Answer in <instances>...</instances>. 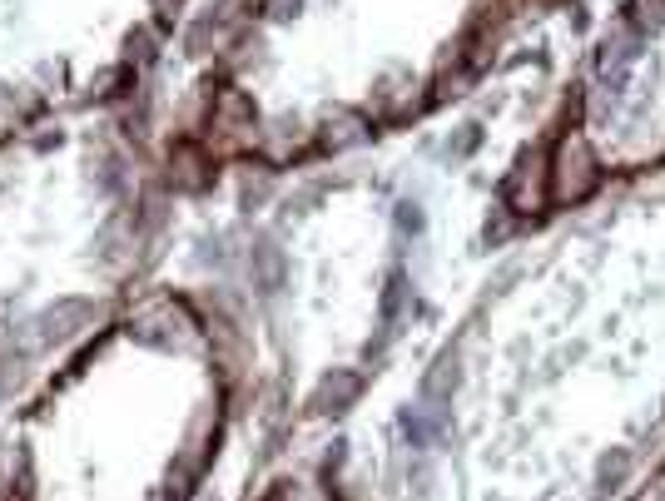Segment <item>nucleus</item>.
I'll return each instance as SVG.
<instances>
[{"label":"nucleus","mask_w":665,"mask_h":501,"mask_svg":"<svg viewBox=\"0 0 665 501\" xmlns=\"http://www.w3.org/2000/svg\"><path fill=\"white\" fill-rule=\"evenodd\" d=\"M125 50H130V65H134V60H139V65H149V60H154V35L139 25V30L130 35V45H125Z\"/></svg>","instance_id":"nucleus-7"},{"label":"nucleus","mask_w":665,"mask_h":501,"mask_svg":"<svg viewBox=\"0 0 665 501\" xmlns=\"http://www.w3.org/2000/svg\"><path fill=\"white\" fill-rule=\"evenodd\" d=\"M398 224L417 234V229H422V209H417V204H398Z\"/></svg>","instance_id":"nucleus-8"},{"label":"nucleus","mask_w":665,"mask_h":501,"mask_svg":"<svg viewBox=\"0 0 665 501\" xmlns=\"http://www.w3.org/2000/svg\"><path fill=\"white\" fill-rule=\"evenodd\" d=\"M407 298H412V293H407V273H393V278H388V293H383V323H388V328L398 323Z\"/></svg>","instance_id":"nucleus-6"},{"label":"nucleus","mask_w":665,"mask_h":501,"mask_svg":"<svg viewBox=\"0 0 665 501\" xmlns=\"http://www.w3.org/2000/svg\"><path fill=\"white\" fill-rule=\"evenodd\" d=\"M30 110V100H25V90L20 85H10V80H0V129H15V120Z\"/></svg>","instance_id":"nucleus-5"},{"label":"nucleus","mask_w":665,"mask_h":501,"mask_svg":"<svg viewBox=\"0 0 665 501\" xmlns=\"http://www.w3.org/2000/svg\"><path fill=\"white\" fill-rule=\"evenodd\" d=\"M130 333L139 343H154V348H184V333H194V323L184 318V308L154 303V308H144L139 318H130Z\"/></svg>","instance_id":"nucleus-1"},{"label":"nucleus","mask_w":665,"mask_h":501,"mask_svg":"<svg viewBox=\"0 0 665 501\" xmlns=\"http://www.w3.org/2000/svg\"><path fill=\"white\" fill-rule=\"evenodd\" d=\"M90 318H95V303H85V298H60V303H50V308L35 318V333H40V343H70V338H80V333L90 328Z\"/></svg>","instance_id":"nucleus-2"},{"label":"nucleus","mask_w":665,"mask_h":501,"mask_svg":"<svg viewBox=\"0 0 665 501\" xmlns=\"http://www.w3.org/2000/svg\"><path fill=\"white\" fill-rule=\"evenodd\" d=\"M457 387V353H442L437 358V368H432V377L422 382V392L432 397V402H447V392Z\"/></svg>","instance_id":"nucleus-4"},{"label":"nucleus","mask_w":665,"mask_h":501,"mask_svg":"<svg viewBox=\"0 0 665 501\" xmlns=\"http://www.w3.org/2000/svg\"><path fill=\"white\" fill-rule=\"evenodd\" d=\"M358 392H363V377L358 373H333V377H323L318 382V392H313V412L318 417H343L353 402H358Z\"/></svg>","instance_id":"nucleus-3"},{"label":"nucleus","mask_w":665,"mask_h":501,"mask_svg":"<svg viewBox=\"0 0 665 501\" xmlns=\"http://www.w3.org/2000/svg\"><path fill=\"white\" fill-rule=\"evenodd\" d=\"M293 10H298V0H268V5H264L268 20H288Z\"/></svg>","instance_id":"nucleus-9"}]
</instances>
